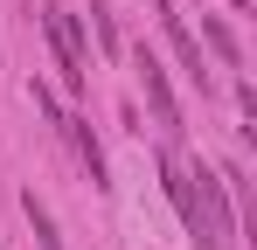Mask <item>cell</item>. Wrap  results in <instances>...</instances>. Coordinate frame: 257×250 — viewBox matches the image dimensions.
Segmentation results:
<instances>
[{
  "mask_svg": "<svg viewBox=\"0 0 257 250\" xmlns=\"http://www.w3.org/2000/svg\"><path fill=\"white\" fill-rule=\"evenodd\" d=\"M42 28H49V42H56V70H63V83L84 90V35H77V14L49 0V7H42Z\"/></svg>",
  "mask_w": 257,
  "mask_h": 250,
  "instance_id": "6da1fadb",
  "label": "cell"
},
{
  "mask_svg": "<svg viewBox=\"0 0 257 250\" xmlns=\"http://www.w3.org/2000/svg\"><path fill=\"white\" fill-rule=\"evenodd\" d=\"M132 63H139V83H146V104H153V118L167 125V132H181V104H174V83H167V70H160V56H153V49H139Z\"/></svg>",
  "mask_w": 257,
  "mask_h": 250,
  "instance_id": "7a4b0ae2",
  "label": "cell"
},
{
  "mask_svg": "<svg viewBox=\"0 0 257 250\" xmlns=\"http://www.w3.org/2000/svg\"><path fill=\"white\" fill-rule=\"evenodd\" d=\"M160 35H167V49H174V56H181V70H188V77H195V83H202V90H209V70H202V42L188 35V21L174 14L167 0H160Z\"/></svg>",
  "mask_w": 257,
  "mask_h": 250,
  "instance_id": "3957f363",
  "label": "cell"
},
{
  "mask_svg": "<svg viewBox=\"0 0 257 250\" xmlns=\"http://www.w3.org/2000/svg\"><path fill=\"white\" fill-rule=\"evenodd\" d=\"M63 132H70V139H77V153H84V167H90V188H111V174H104V153H97V139H90V125L63 111Z\"/></svg>",
  "mask_w": 257,
  "mask_h": 250,
  "instance_id": "277c9868",
  "label": "cell"
},
{
  "mask_svg": "<svg viewBox=\"0 0 257 250\" xmlns=\"http://www.w3.org/2000/svg\"><path fill=\"white\" fill-rule=\"evenodd\" d=\"M202 35H209V49H215V63H222V70H243V49H236V35H229L215 14H202Z\"/></svg>",
  "mask_w": 257,
  "mask_h": 250,
  "instance_id": "5b68a950",
  "label": "cell"
},
{
  "mask_svg": "<svg viewBox=\"0 0 257 250\" xmlns=\"http://www.w3.org/2000/svg\"><path fill=\"white\" fill-rule=\"evenodd\" d=\"M90 28H97V49L118 56V21H111V0H90Z\"/></svg>",
  "mask_w": 257,
  "mask_h": 250,
  "instance_id": "8992f818",
  "label": "cell"
},
{
  "mask_svg": "<svg viewBox=\"0 0 257 250\" xmlns=\"http://www.w3.org/2000/svg\"><path fill=\"white\" fill-rule=\"evenodd\" d=\"M21 208H28V222H35V243H42V250H63V243H56V222H49V208L35 202V188L21 195Z\"/></svg>",
  "mask_w": 257,
  "mask_h": 250,
  "instance_id": "52a82bcc",
  "label": "cell"
}]
</instances>
